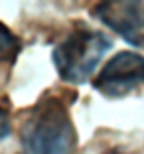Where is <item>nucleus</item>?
Masks as SVG:
<instances>
[{"instance_id":"nucleus-6","label":"nucleus","mask_w":144,"mask_h":154,"mask_svg":"<svg viewBox=\"0 0 144 154\" xmlns=\"http://www.w3.org/2000/svg\"><path fill=\"white\" fill-rule=\"evenodd\" d=\"M12 127H10V107L6 99H0V140L10 134Z\"/></svg>"},{"instance_id":"nucleus-3","label":"nucleus","mask_w":144,"mask_h":154,"mask_svg":"<svg viewBox=\"0 0 144 154\" xmlns=\"http://www.w3.org/2000/svg\"><path fill=\"white\" fill-rule=\"evenodd\" d=\"M93 89L109 99H121L144 89V57L134 51H118L93 79Z\"/></svg>"},{"instance_id":"nucleus-4","label":"nucleus","mask_w":144,"mask_h":154,"mask_svg":"<svg viewBox=\"0 0 144 154\" xmlns=\"http://www.w3.org/2000/svg\"><path fill=\"white\" fill-rule=\"evenodd\" d=\"M91 14L124 42L136 48H144V0L101 2L91 10Z\"/></svg>"},{"instance_id":"nucleus-1","label":"nucleus","mask_w":144,"mask_h":154,"mask_svg":"<svg viewBox=\"0 0 144 154\" xmlns=\"http://www.w3.org/2000/svg\"><path fill=\"white\" fill-rule=\"evenodd\" d=\"M20 142L24 154H73L77 132L67 105L55 95L40 99L22 121Z\"/></svg>"},{"instance_id":"nucleus-2","label":"nucleus","mask_w":144,"mask_h":154,"mask_svg":"<svg viewBox=\"0 0 144 154\" xmlns=\"http://www.w3.org/2000/svg\"><path fill=\"white\" fill-rule=\"evenodd\" d=\"M113 48V40L101 30L79 22L67 38L54 48V63L59 77L71 85H83L95 73L103 55Z\"/></svg>"},{"instance_id":"nucleus-5","label":"nucleus","mask_w":144,"mask_h":154,"mask_svg":"<svg viewBox=\"0 0 144 154\" xmlns=\"http://www.w3.org/2000/svg\"><path fill=\"white\" fill-rule=\"evenodd\" d=\"M22 50V42L16 34L0 22V63H12Z\"/></svg>"}]
</instances>
